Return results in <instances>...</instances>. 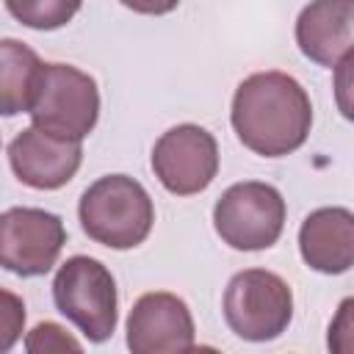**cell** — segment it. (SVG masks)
<instances>
[{
  "mask_svg": "<svg viewBox=\"0 0 354 354\" xmlns=\"http://www.w3.org/2000/svg\"><path fill=\"white\" fill-rule=\"evenodd\" d=\"M238 141L263 158L296 152L313 127V102L304 86L285 72H254L238 83L230 111Z\"/></svg>",
  "mask_w": 354,
  "mask_h": 354,
  "instance_id": "1",
  "label": "cell"
},
{
  "mask_svg": "<svg viewBox=\"0 0 354 354\" xmlns=\"http://www.w3.org/2000/svg\"><path fill=\"white\" fill-rule=\"evenodd\" d=\"M83 232L108 249H136L155 224V205L147 188L127 174L94 180L77 205Z\"/></svg>",
  "mask_w": 354,
  "mask_h": 354,
  "instance_id": "2",
  "label": "cell"
},
{
  "mask_svg": "<svg viewBox=\"0 0 354 354\" xmlns=\"http://www.w3.org/2000/svg\"><path fill=\"white\" fill-rule=\"evenodd\" d=\"M53 301L58 313L72 321L91 343L108 340L116 329V279L105 263L88 254H75L58 266L53 279Z\"/></svg>",
  "mask_w": 354,
  "mask_h": 354,
  "instance_id": "3",
  "label": "cell"
},
{
  "mask_svg": "<svg viewBox=\"0 0 354 354\" xmlns=\"http://www.w3.org/2000/svg\"><path fill=\"white\" fill-rule=\"evenodd\" d=\"M221 310L227 326L241 340L266 343L288 329L293 318V293L279 274L246 268L227 282Z\"/></svg>",
  "mask_w": 354,
  "mask_h": 354,
  "instance_id": "4",
  "label": "cell"
},
{
  "mask_svg": "<svg viewBox=\"0 0 354 354\" xmlns=\"http://www.w3.org/2000/svg\"><path fill=\"white\" fill-rule=\"evenodd\" d=\"M285 213V199L274 185L243 180L218 196L213 227L227 246L238 252H260L279 241Z\"/></svg>",
  "mask_w": 354,
  "mask_h": 354,
  "instance_id": "5",
  "label": "cell"
},
{
  "mask_svg": "<svg viewBox=\"0 0 354 354\" xmlns=\"http://www.w3.org/2000/svg\"><path fill=\"white\" fill-rule=\"evenodd\" d=\"M30 119L47 133L83 141L100 119L97 80L69 64H44Z\"/></svg>",
  "mask_w": 354,
  "mask_h": 354,
  "instance_id": "6",
  "label": "cell"
},
{
  "mask_svg": "<svg viewBox=\"0 0 354 354\" xmlns=\"http://www.w3.org/2000/svg\"><path fill=\"white\" fill-rule=\"evenodd\" d=\"M66 243L61 216L41 207H8L0 216V263L17 277L47 274Z\"/></svg>",
  "mask_w": 354,
  "mask_h": 354,
  "instance_id": "7",
  "label": "cell"
},
{
  "mask_svg": "<svg viewBox=\"0 0 354 354\" xmlns=\"http://www.w3.org/2000/svg\"><path fill=\"white\" fill-rule=\"evenodd\" d=\"M152 171L169 194L191 196L205 191L218 171V144L199 124H177L152 147Z\"/></svg>",
  "mask_w": 354,
  "mask_h": 354,
  "instance_id": "8",
  "label": "cell"
},
{
  "mask_svg": "<svg viewBox=\"0 0 354 354\" xmlns=\"http://www.w3.org/2000/svg\"><path fill=\"white\" fill-rule=\"evenodd\" d=\"M83 160L77 138L47 133L36 124L19 130L8 144V163L17 180L36 191H55L66 185Z\"/></svg>",
  "mask_w": 354,
  "mask_h": 354,
  "instance_id": "9",
  "label": "cell"
},
{
  "mask_svg": "<svg viewBox=\"0 0 354 354\" xmlns=\"http://www.w3.org/2000/svg\"><path fill=\"white\" fill-rule=\"evenodd\" d=\"M188 304L166 290L144 293L127 315V348L133 354H183L194 348Z\"/></svg>",
  "mask_w": 354,
  "mask_h": 354,
  "instance_id": "10",
  "label": "cell"
},
{
  "mask_svg": "<svg viewBox=\"0 0 354 354\" xmlns=\"http://www.w3.org/2000/svg\"><path fill=\"white\" fill-rule=\"evenodd\" d=\"M296 44L318 66H335L354 50V0H310L296 19Z\"/></svg>",
  "mask_w": 354,
  "mask_h": 354,
  "instance_id": "11",
  "label": "cell"
},
{
  "mask_svg": "<svg viewBox=\"0 0 354 354\" xmlns=\"http://www.w3.org/2000/svg\"><path fill=\"white\" fill-rule=\"evenodd\" d=\"M299 252L318 274H343L354 266V213L346 207H318L299 227Z\"/></svg>",
  "mask_w": 354,
  "mask_h": 354,
  "instance_id": "12",
  "label": "cell"
},
{
  "mask_svg": "<svg viewBox=\"0 0 354 354\" xmlns=\"http://www.w3.org/2000/svg\"><path fill=\"white\" fill-rule=\"evenodd\" d=\"M44 64L39 55L17 39L0 41V111L3 116L30 113Z\"/></svg>",
  "mask_w": 354,
  "mask_h": 354,
  "instance_id": "13",
  "label": "cell"
},
{
  "mask_svg": "<svg viewBox=\"0 0 354 354\" xmlns=\"http://www.w3.org/2000/svg\"><path fill=\"white\" fill-rule=\"evenodd\" d=\"M83 0H6L8 14L33 30H55L72 22Z\"/></svg>",
  "mask_w": 354,
  "mask_h": 354,
  "instance_id": "14",
  "label": "cell"
},
{
  "mask_svg": "<svg viewBox=\"0 0 354 354\" xmlns=\"http://www.w3.org/2000/svg\"><path fill=\"white\" fill-rule=\"evenodd\" d=\"M80 340H75L64 326L44 321L36 324L28 337H25V351L28 354H58V351H80Z\"/></svg>",
  "mask_w": 354,
  "mask_h": 354,
  "instance_id": "15",
  "label": "cell"
},
{
  "mask_svg": "<svg viewBox=\"0 0 354 354\" xmlns=\"http://www.w3.org/2000/svg\"><path fill=\"white\" fill-rule=\"evenodd\" d=\"M326 348L335 354H354V296L337 304L326 329Z\"/></svg>",
  "mask_w": 354,
  "mask_h": 354,
  "instance_id": "16",
  "label": "cell"
},
{
  "mask_svg": "<svg viewBox=\"0 0 354 354\" xmlns=\"http://www.w3.org/2000/svg\"><path fill=\"white\" fill-rule=\"evenodd\" d=\"M332 88H335V105H337L340 116L354 122V50H348L335 64Z\"/></svg>",
  "mask_w": 354,
  "mask_h": 354,
  "instance_id": "17",
  "label": "cell"
},
{
  "mask_svg": "<svg viewBox=\"0 0 354 354\" xmlns=\"http://www.w3.org/2000/svg\"><path fill=\"white\" fill-rule=\"evenodd\" d=\"M25 326V304L11 293L3 290V310H0V351H8Z\"/></svg>",
  "mask_w": 354,
  "mask_h": 354,
  "instance_id": "18",
  "label": "cell"
},
{
  "mask_svg": "<svg viewBox=\"0 0 354 354\" xmlns=\"http://www.w3.org/2000/svg\"><path fill=\"white\" fill-rule=\"evenodd\" d=\"M122 6H127L136 14H149V17H160L169 14L180 6V0H119Z\"/></svg>",
  "mask_w": 354,
  "mask_h": 354,
  "instance_id": "19",
  "label": "cell"
}]
</instances>
